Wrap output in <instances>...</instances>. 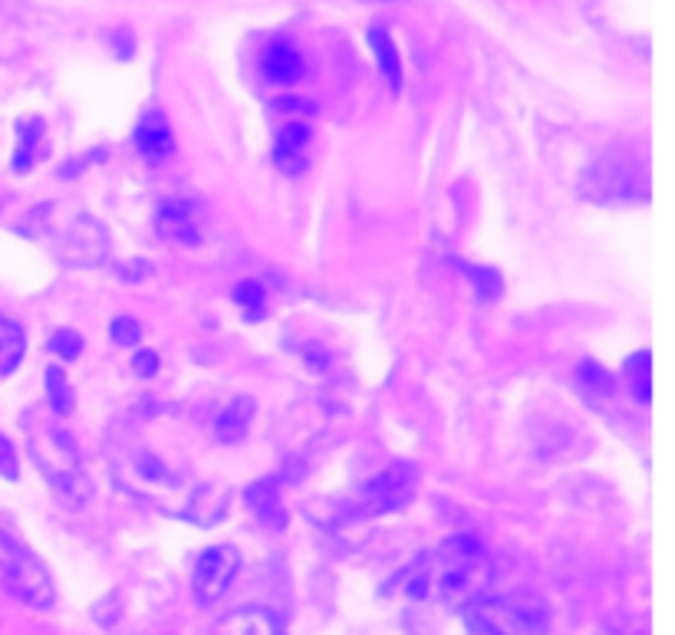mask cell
<instances>
[{
	"label": "cell",
	"mask_w": 675,
	"mask_h": 635,
	"mask_svg": "<svg viewBox=\"0 0 675 635\" xmlns=\"http://www.w3.org/2000/svg\"><path fill=\"white\" fill-rule=\"evenodd\" d=\"M50 349L60 359L73 362V359L83 356V339H80V333H73V330H56L53 339H50Z\"/></svg>",
	"instance_id": "603a6c76"
},
{
	"label": "cell",
	"mask_w": 675,
	"mask_h": 635,
	"mask_svg": "<svg viewBox=\"0 0 675 635\" xmlns=\"http://www.w3.org/2000/svg\"><path fill=\"white\" fill-rule=\"evenodd\" d=\"M109 336L112 343L119 346H135L142 339V326L132 320V316H116V320L109 323Z\"/></svg>",
	"instance_id": "cb8c5ba5"
},
{
	"label": "cell",
	"mask_w": 675,
	"mask_h": 635,
	"mask_svg": "<svg viewBox=\"0 0 675 635\" xmlns=\"http://www.w3.org/2000/svg\"><path fill=\"white\" fill-rule=\"evenodd\" d=\"M577 379H580L583 389L593 392V395H613V389H616V379L606 372V366H600V362H593V359L580 362Z\"/></svg>",
	"instance_id": "ac0fdd59"
},
{
	"label": "cell",
	"mask_w": 675,
	"mask_h": 635,
	"mask_svg": "<svg viewBox=\"0 0 675 635\" xmlns=\"http://www.w3.org/2000/svg\"><path fill=\"white\" fill-rule=\"evenodd\" d=\"M155 224H159V234L165 241H178L195 247L201 244V228H198V208L188 201H162L159 214H155Z\"/></svg>",
	"instance_id": "30bf717a"
},
{
	"label": "cell",
	"mask_w": 675,
	"mask_h": 635,
	"mask_svg": "<svg viewBox=\"0 0 675 635\" xmlns=\"http://www.w3.org/2000/svg\"><path fill=\"white\" fill-rule=\"evenodd\" d=\"M33 458H37L40 471L47 474V481L56 494L63 497L66 504H86L93 497V481L80 461V451H76L73 438L63 432V428H43V435L33 441Z\"/></svg>",
	"instance_id": "3957f363"
},
{
	"label": "cell",
	"mask_w": 675,
	"mask_h": 635,
	"mask_svg": "<svg viewBox=\"0 0 675 635\" xmlns=\"http://www.w3.org/2000/svg\"><path fill=\"white\" fill-rule=\"evenodd\" d=\"M583 191L600 204L643 201L649 195V175L643 158L629 152H603L583 175Z\"/></svg>",
	"instance_id": "277c9868"
},
{
	"label": "cell",
	"mask_w": 675,
	"mask_h": 635,
	"mask_svg": "<svg viewBox=\"0 0 675 635\" xmlns=\"http://www.w3.org/2000/svg\"><path fill=\"white\" fill-rule=\"evenodd\" d=\"M310 139H313V132L303 119H294V122H287V126H280L277 142H274V162H277L280 172L300 175L303 168H307Z\"/></svg>",
	"instance_id": "8fae6325"
},
{
	"label": "cell",
	"mask_w": 675,
	"mask_h": 635,
	"mask_svg": "<svg viewBox=\"0 0 675 635\" xmlns=\"http://www.w3.org/2000/svg\"><path fill=\"white\" fill-rule=\"evenodd\" d=\"M135 149L152 165H162L165 158L175 152V135L162 109H149L142 116L139 129H135Z\"/></svg>",
	"instance_id": "9c48e42d"
},
{
	"label": "cell",
	"mask_w": 675,
	"mask_h": 635,
	"mask_svg": "<svg viewBox=\"0 0 675 635\" xmlns=\"http://www.w3.org/2000/svg\"><path fill=\"white\" fill-rule=\"evenodd\" d=\"M40 129L43 122L40 119H30V122H20L17 129V152H14V168L17 172H27V168L33 165V158H37V149H40Z\"/></svg>",
	"instance_id": "e0dca14e"
},
{
	"label": "cell",
	"mask_w": 675,
	"mask_h": 635,
	"mask_svg": "<svg viewBox=\"0 0 675 635\" xmlns=\"http://www.w3.org/2000/svg\"><path fill=\"white\" fill-rule=\"evenodd\" d=\"M366 40H369V50H373V56H376V66H379L382 79H386V83H389L392 93H399L405 76H402V60H399L396 40H392L389 27H382V24L369 27Z\"/></svg>",
	"instance_id": "4fadbf2b"
},
{
	"label": "cell",
	"mask_w": 675,
	"mask_h": 635,
	"mask_svg": "<svg viewBox=\"0 0 675 635\" xmlns=\"http://www.w3.org/2000/svg\"><path fill=\"white\" fill-rule=\"evenodd\" d=\"M0 586L30 609H53L56 603V583L47 563L4 527H0Z\"/></svg>",
	"instance_id": "7a4b0ae2"
},
{
	"label": "cell",
	"mask_w": 675,
	"mask_h": 635,
	"mask_svg": "<svg viewBox=\"0 0 675 635\" xmlns=\"http://www.w3.org/2000/svg\"><path fill=\"white\" fill-rule=\"evenodd\" d=\"M218 635H287L284 622L264 606H244L228 612L224 619H218L215 626Z\"/></svg>",
	"instance_id": "7c38bea8"
},
{
	"label": "cell",
	"mask_w": 675,
	"mask_h": 635,
	"mask_svg": "<svg viewBox=\"0 0 675 635\" xmlns=\"http://www.w3.org/2000/svg\"><path fill=\"white\" fill-rule=\"evenodd\" d=\"M277 109L297 112V116H307V112H313V106H310L307 99H277Z\"/></svg>",
	"instance_id": "4316f807"
},
{
	"label": "cell",
	"mask_w": 675,
	"mask_h": 635,
	"mask_svg": "<svg viewBox=\"0 0 675 635\" xmlns=\"http://www.w3.org/2000/svg\"><path fill=\"white\" fill-rule=\"evenodd\" d=\"M251 415H254V405L251 399H234L228 408H221L218 418H215V428H218V438L234 445V441H241L247 435V425H251Z\"/></svg>",
	"instance_id": "9a60e30c"
},
{
	"label": "cell",
	"mask_w": 675,
	"mask_h": 635,
	"mask_svg": "<svg viewBox=\"0 0 675 635\" xmlns=\"http://www.w3.org/2000/svg\"><path fill=\"white\" fill-rule=\"evenodd\" d=\"M626 382H629V392H633V399L639 405H646L652 399V356L649 353H636L626 359Z\"/></svg>",
	"instance_id": "2e32d148"
},
{
	"label": "cell",
	"mask_w": 675,
	"mask_h": 635,
	"mask_svg": "<svg viewBox=\"0 0 675 635\" xmlns=\"http://www.w3.org/2000/svg\"><path fill=\"white\" fill-rule=\"evenodd\" d=\"M261 70L274 86H294L303 76V53L287 33H277V37H270L264 43Z\"/></svg>",
	"instance_id": "ba28073f"
},
{
	"label": "cell",
	"mask_w": 675,
	"mask_h": 635,
	"mask_svg": "<svg viewBox=\"0 0 675 635\" xmlns=\"http://www.w3.org/2000/svg\"><path fill=\"white\" fill-rule=\"evenodd\" d=\"M24 349H27L24 326L0 313V376H7V372H14L20 366V359H24Z\"/></svg>",
	"instance_id": "5bb4252c"
},
{
	"label": "cell",
	"mask_w": 675,
	"mask_h": 635,
	"mask_svg": "<svg viewBox=\"0 0 675 635\" xmlns=\"http://www.w3.org/2000/svg\"><path fill=\"white\" fill-rule=\"evenodd\" d=\"M415 494V468L409 464H392V468L379 471L373 481L363 484L359 491V510L363 514H392L412 501Z\"/></svg>",
	"instance_id": "52a82bcc"
},
{
	"label": "cell",
	"mask_w": 675,
	"mask_h": 635,
	"mask_svg": "<svg viewBox=\"0 0 675 635\" xmlns=\"http://www.w3.org/2000/svg\"><path fill=\"white\" fill-rule=\"evenodd\" d=\"M468 277H471V283H475V290H478L481 300H498L501 277L494 274L491 267H468Z\"/></svg>",
	"instance_id": "7402d4cb"
},
{
	"label": "cell",
	"mask_w": 675,
	"mask_h": 635,
	"mask_svg": "<svg viewBox=\"0 0 675 635\" xmlns=\"http://www.w3.org/2000/svg\"><path fill=\"white\" fill-rule=\"evenodd\" d=\"M234 300H238V306L251 316V320L254 316H264V310H267V293L257 280H244L241 287L234 290Z\"/></svg>",
	"instance_id": "ffe728a7"
},
{
	"label": "cell",
	"mask_w": 675,
	"mask_h": 635,
	"mask_svg": "<svg viewBox=\"0 0 675 635\" xmlns=\"http://www.w3.org/2000/svg\"><path fill=\"white\" fill-rule=\"evenodd\" d=\"M43 382H47L50 408H53L56 415H66V408H70V385H66V379H63V369L60 366H50L47 376H43Z\"/></svg>",
	"instance_id": "44dd1931"
},
{
	"label": "cell",
	"mask_w": 675,
	"mask_h": 635,
	"mask_svg": "<svg viewBox=\"0 0 675 635\" xmlns=\"http://www.w3.org/2000/svg\"><path fill=\"white\" fill-rule=\"evenodd\" d=\"M241 573V553L228 547V543H218V547H208L201 557L195 560V570H191V593H195L198 606H215L228 596V589L234 586Z\"/></svg>",
	"instance_id": "8992f818"
},
{
	"label": "cell",
	"mask_w": 675,
	"mask_h": 635,
	"mask_svg": "<svg viewBox=\"0 0 675 635\" xmlns=\"http://www.w3.org/2000/svg\"><path fill=\"white\" fill-rule=\"evenodd\" d=\"M461 616H465L471 635H550V626L540 612L488 593L468 603Z\"/></svg>",
	"instance_id": "5b68a950"
},
{
	"label": "cell",
	"mask_w": 675,
	"mask_h": 635,
	"mask_svg": "<svg viewBox=\"0 0 675 635\" xmlns=\"http://www.w3.org/2000/svg\"><path fill=\"white\" fill-rule=\"evenodd\" d=\"M0 474L4 478H10V481H17V474H20V468H17V451H14V445L0 435Z\"/></svg>",
	"instance_id": "d4e9b609"
},
{
	"label": "cell",
	"mask_w": 675,
	"mask_h": 635,
	"mask_svg": "<svg viewBox=\"0 0 675 635\" xmlns=\"http://www.w3.org/2000/svg\"><path fill=\"white\" fill-rule=\"evenodd\" d=\"M132 366H135V376L149 379V376H155V372H159V356L149 353V349H142V353L132 359Z\"/></svg>",
	"instance_id": "484cf974"
},
{
	"label": "cell",
	"mask_w": 675,
	"mask_h": 635,
	"mask_svg": "<svg viewBox=\"0 0 675 635\" xmlns=\"http://www.w3.org/2000/svg\"><path fill=\"white\" fill-rule=\"evenodd\" d=\"M491 563L485 547L475 537H448L438 547L425 550L409 570L402 573V593L412 603L465 609L478 596L488 593Z\"/></svg>",
	"instance_id": "6da1fadb"
},
{
	"label": "cell",
	"mask_w": 675,
	"mask_h": 635,
	"mask_svg": "<svg viewBox=\"0 0 675 635\" xmlns=\"http://www.w3.org/2000/svg\"><path fill=\"white\" fill-rule=\"evenodd\" d=\"M251 507H257V514H261L267 524L280 527L284 524V510H280V497L270 494V481L251 487Z\"/></svg>",
	"instance_id": "d6986e66"
}]
</instances>
